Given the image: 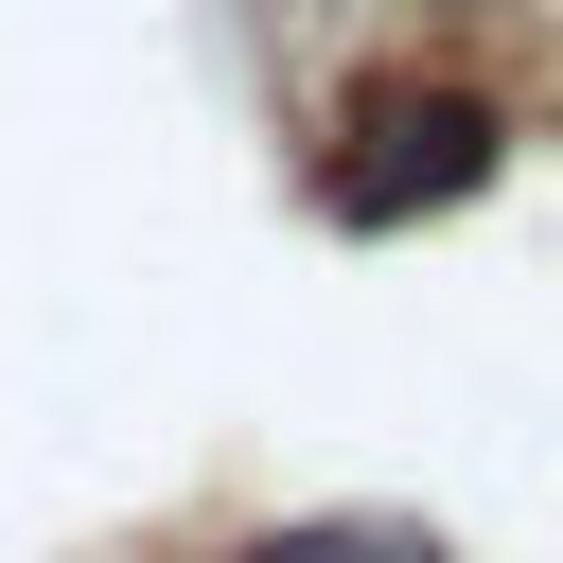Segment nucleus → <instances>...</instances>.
<instances>
[{"label":"nucleus","mask_w":563,"mask_h":563,"mask_svg":"<svg viewBox=\"0 0 563 563\" xmlns=\"http://www.w3.org/2000/svg\"><path fill=\"white\" fill-rule=\"evenodd\" d=\"M264 563H440L422 528H387V510H317V528H282Z\"/></svg>","instance_id":"obj_2"},{"label":"nucleus","mask_w":563,"mask_h":563,"mask_svg":"<svg viewBox=\"0 0 563 563\" xmlns=\"http://www.w3.org/2000/svg\"><path fill=\"white\" fill-rule=\"evenodd\" d=\"M493 158H510V123H493L475 88H352V123H334V158H317V211H334V229H405V211L493 194Z\"/></svg>","instance_id":"obj_1"}]
</instances>
